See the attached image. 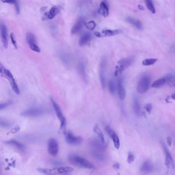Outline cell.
I'll return each instance as SVG.
<instances>
[{"label": "cell", "instance_id": "obj_1", "mask_svg": "<svg viewBox=\"0 0 175 175\" xmlns=\"http://www.w3.org/2000/svg\"><path fill=\"white\" fill-rule=\"evenodd\" d=\"M68 160L72 165L76 166L90 169H95V166L92 164V163L86 159V158H83L78 155L71 154L68 157Z\"/></svg>", "mask_w": 175, "mask_h": 175}, {"label": "cell", "instance_id": "obj_2", "mask_svg": "<svg viewBox=\"0 0 175 175\" xmlns=\"http://www.w3.org/2000/svg\"><path fill=\"white\" fill-rule=\"evenodd\" d=\"M151 77L147 74H143L138 82L137 89V92L141 94H143L147 92L150 87Z\"/></svg>", "mask_w": 175, "mask_h": 175}, {"label": "cell", "instance_id": "obj_3", "mask_svg": "<svg viewBox=\"0 0 175 175\" xmlns=\"http://www.w3.org/2000/svg\"><path fill=\"white\" fill-rule=\"evenodd\" d=\"M50 100L52 102V105L54 109L55 110V113L56 115L57 118L60 122V129L63 131L64 133H66V127L67 125V121H66V118L63 115L61 109L56 102L52 98H50Z\"/></svg>", "mask_w": 175, "mask_h": 175}, {"label": "cell", "instance_id": "obj_4", "mask_svg": "<svg viewBox=\"0 0 175 175\" xmlns=\"http://www.w3.org/2000/svg\"><path fill=\"white\" fill-rule=\"evenodd\" d=\"M134 59L133 57L123 58L118 61L116 66L115 67V76H118L124 71V70L128 68L133 63Z\"/></svg>", "mask_w": 175, "mask_h": 175}, {"label": "cell", "instance_id": "obj_5", "mask_svg": "<svg viewBox=\"0 0 175 175\" xmlns=\"http://www.w3.org/2000/svg\"><path fill=\"white\" fill-rule=\"evenodd\" d=\"M45 113L44 109L40 107H33L25 110L21 113V116L25 117H40Z\"/></svg>", "mask_w": 175, "mask_h": 175}, {"label": "cell", "instance_id": "obj_6", "mask_svg": "<svg viewBox=\"0 0 175 175\" xmlns=\"http://www.w3.org/2000/svg\"><path fill=\"white\" fill-rule=\"evenodd\" d=\"M107 65V61L106 58L101 59L100 64L99 79L102 89H105L106 87V70Z\"/></svg>", "mask_w": 175, "mask_h": 175}, {"label": "cell", "instance_id": "obj_7", "mask_svg": "<svg viewBox=\"0 0 175 175\" xmlns=\"http://www.w3.org/2000/svg\"><path fill=\"white\" fill-rule=\"evenodd\" d=\"M3 74H4L5 76H6L7 78L8 79L12 90H14V92L16 94L19 95L20 93V89H19L18 86L17 85V83L15 82V79L14 78V76L12 75V74L10 73V71L5 68Z\"/></svg>", "mask_w": 175, "mask_h": 175}, {"label": "cell", "instance_id": "obj_8", "mask_svg": "<svg viewBox=\"0 0 175 175\" xmlns=\"http://www.w3.org/2000/svg\"><path fill=\"white\" fill-rule=\"evenodd\" d=\"M67 142L71 145H79L83 142V138L81 137L75 136L70 132H68L66 135Z\"/></svg>", "mask_w": 175, "mask_h": 175}, {"label": "cell", "instance_id": "obj_9", "mask_svg": "<svg viewBox=\"0 0 175 175\" xmlns=\"http://www.w3.org/2000/svg\"><path fill=\"white\" fill-rule=\"evenodd\" d=\"M89 144L91 147L95 149L103 151L106 149L107 147V144H105L101 141L99 138H93L91 139L89 141Z\"/></svg>", "mask_w": 175, "mask_h": 175}, {"label": "cell", "instance_id": "obj_10", "mask_svg": "<svg viewBox=\"0 0 175 175\" xmlns=\"http://www.w3.org/2000/svg\"><path fill=\"white\" fill-rule=\"evenodd\" d=\"M58 142L53 138L49 140L48 142V150L50 155L52 156H56L58 153Z\"/></svg>", "mask_w": 175, "mask_h": 175}, {"label": "cell", "instance_id": "obj_11", "mask_svg": "<svg viewBox=\"0 0 175 175\" xmlns=\"http://www.w3.org/2000/svg\"><path fill=\"white\" fill-rule=\"evenodd\" d=\"M160 143H161L163 149L164 150V153L165 154V164L166 166L167 167L174 168L175 165H174L173 159V158H172V155L170 154V152H169V149L166 147L165 144L163 143V142L161 141Z\"/></svg>", "mask_w": 175, "mask_h": 175}, {"label": "cell", "instance_id": "obj_12", "mask_svg": "<svg viewBox=\"0 0 175 175\" xmlns=\"http://www.w3.org/2000/svg\"><path fill=\"white\" fill-rule=\"evenodd\" d=\"M106 130L113 142L114 145L115 146V148L118 149H119L120 146V143L119 138L118 137V135H117L116 133L113 130V129H111L109 126H107L106 127Z\"/></svg>", "mask_w": 175, "mask_h": 175}, {"label": "cell", "instance_id": "obj_13", "mask_svg": "<svg viewBox=\"0 0 175 175\" xmlns=\"http://www.w3.org/2000/svg\"><path fill=\"white\" fill-rule=\"evenodd\" d=\"M0 34L3 46L5 49L8 47L7 30L4 24L0 23Z\"/></svg>", "mask_w": 175, "mask_h": 175}, {"label": "cell", "instance_id": "obj_14", "mask_svg": "<svg viewBox=\"0 0 175 175\" xmlns=\"http://www.w3.org/2000/svg\"><path fill=\"white\" fill-rule=\"evenodd\" d=\"M121 30H103L101 32L96 31L95 32V36L97 37H110V36H115L116 34H118L121 33Z\"/></svg>", "mask_w": 175, "mask_h": 175}, {"label": "cell", "instance_id": "obj_15", "mask_svg": "<svg viewBox=\"0 0 175 175\" xmlns=\"http://www.w3.org/2000/svg\"><path fill=\"white\" fill-rule=\"evenodd\" d=\"M52 169V175H61L70 173L74 170L73 168L69 166L55 167Z\"/></svg>", "mask_w": 175, "mask_h": 175}, {"label": "cell", "instance_id": "obj_16", "mask_svg": "<svg viewBox=\"0 0 175 175\" xmlns=\"http://www.w3.org/2000/svg\"><path fill=\"white\" fill-rule=\"evenodd\" d=\"M117 89L118 96L119 97L120 99L123 100L126 98V92L123 85V81L122 78H119L118 80Z\"/></svg>", "mask_w": 175, "mask_h": 175}, {"label": "cell", "instance_id": "obj_17", "mask_svg": "<svg viewBox=\"0 0 175 175\" xmlns=\"http://www.w3.org/2000/svg\"><path fill=\"white\" fill-rule=\"evenodd\" d=\"M85 24V20L84 18L80 17L77 20L76 22L75 23V25H74L71 30V34H76L79 31L81 30Z\"/></svg>", "mask_w": 175, "mask_h": 175}, {"label": "cell", "instance_id": "obj_18", "mask_svg": "<svg viewBox=\"0 0 175 175\" xmlns=\"http://www.w3.org/2000/svg\"><path fill=\"white\" fill-rule=\"evenodd\" d=\"M98 12L104 17H107L109 15V6L107 2L103 0L100 4L99 8L98 9Z\"/></svg>", "mask_w": 175, "mask_h": 175}, {"label": "cell", "instance_id": "obj_19", "mask_svg": "<svg viewBox=\"0 0 175 175\" xmlns=\"http://www.w3.org/2000/svg\"><path fill=\"white\" fill-rule=\"evenodd\" d=\"M91 38H92V36H91L90 33H84L80 37V38L79 40V45L80 46H84L90 42Z\"/></svg>", "mask_w": 175, "mask_h": 175}, {"label": "cell", "instance_id": "obj_20", "mask_svg": "<svg viewBox=\"0 0 175 175\" xmlns=\"http://www.w3.org/2000/svg\"><path fill=\"white\" fill-rule=\"evenodd\" d=\"M78 72L80 73V75L81 76V77L83 78V80L85 82H87V75L86 71V67L84 65V63L83 62H80L78 63Z\"/></svg>", "mask_w": 175, "mask_h": 175}, {"label": "cell", "instance_id": "obj_21", "mask_svg": "<svg viewBox=\"0 0 175 175\" xmlns=\"http://www.w3.org/2000/svg\"><path fill=\"white\" fill-rule=\"evenodd\" d=\"M133 106L134 110L136 115L139 116L141 113V106L140 104L139 100L138 99V97L136 96H134L133 97Z\"/></svg>", "mask_w": 175, "mask_h": 175}, {"label": "cell", "instance_id": "obj_22", "mask_svg": "<svg viewBox=\"0 0 175 175\" xmlns=\"http://www.w3.org/2000/svg\"><path fill=\"white\" fill-rule=\"evenodd\" d=\"M153 169V166L152 162H150V161H147L143 163V164L141 166L140 170L143 173H147L152 172Z\"/></svg>", "mask_w": 175, "mask_h": 175}, {"label": "cell", "instance_id": "obj_23", "mask_svg": "<svg viewBox=\"0 0 175 175\" xmlns=\"http://www.w3.org/2000/svg\"><path fill=\"white\" fill-rule=\"evenodd\" d=\"M91 155L95 159L98 161H103L105 159L104 155L100 150L94 149L91 152Z\"/></svg>", "mask_w": 175, "mask_h": 175}, {"label": "cell", "instance_id": "obj_24", "mask_svg": "<svg viewBox=\"0 0 175 175\" xmlns=\"http://www.w3.org/2000/svg\"><path fill=\"white\" fill-rule=\"evenodd\" d=\"M5 143L14 146V147L17 148L20 151L24 152L25 150V147L23 144H21V143L18 142L17 141H15L14 140H11L7 141V142H5Z\"/></svg>", "mask_w": 175, "mask_h": 175}, {"label": "cell", "instance_id": "obj_25", "mask_svg": "<svg viewBox=\"0 0 175 175\" xmlns=\"http://www.w3.org/2000/svg\"><path fill=\"white\" fill-rule=\"evenodd\" d=\"M166 83H167V81H166V78L165 77H164L161 78L160 79H158V80L154 81L152 83L151 87L153 88H155V89L159 88V87H161L163 85H165Z\"/></svg>", "mask_w": 175, "mask_h": 175}, {"label": "cell", "instance_id": "obj_26", "mask_svg": "<svg viewBox=\"0 0 175 175\" xmlns=\"http://www.w3.org/2000/svg\"><path fill=\"white\" fill-rule=\"evenodd\" d=\"M126 20L127 22L131 24L132 25H133L134 26H135L136 28H137L138 30H141L142 28V24L140 21L131 17L126 18Z\"/></svg>", "mask_w": 175, "mask_h": 175}, {"label": "cell", "instance_id": "obj_27", "mask_svg": "<svg viewBox=\"0 0 175 175\" xmlns=\"http://www.w3.org/2000/svg\"><path fill=\"white\" fill-rule=\"evenodd\" d=\"M60 8L57 6L52 7L48 13L47 19H52L60 13Z\"/></svg>", "mask_w": 175, "mask_h": 175}, {"label": "cell", "instance_id": "obj_28", "mask_svg": "<svg viewBox=\"0 0 175 175\" xmlns=\"http://www.w3.org/2000/svg\"><path fill=\"white\" fill-rule=\"evenodd\" d=\"M93 131L98 135V137L101 140V141L103 143H105V140H104V137L103 132L101 131V129H100L98 124H95L93 127Z\"/></svg>", "mask_w": 175, "mask_h": 175}, {"label": "cell", "instance_id": "obj_29", "mask_svg": "<svg viewBox=\"0 0 175 175\" xmlns=\"http://www.w3.org/2000/svg\"><path fill=\"white\" fill-rule=\"evenodd\" d=\"M26 41L29 46L33 44H37L35 36L31 33H28L26 34Z\"/></svg>", "mask_w": 175, "mask_h": 175}, {"label": "cell", "instance_id": "obj_30", "mask_svg": "<svg viewBox=\"0 0 175 175\" xmlns=\"http://www.w3.org/2000/svg\"><path fill=\"white\" fill-rule=\"evenodd\" d=\"M108 87H109V92L111 94L114 95L116 93V91L117 86L116 85V83L113 79H111L109 81Z\"/></svg>", "mask_w": 175, "mask_h": 175}, {"label": "cell", "instance_id": "obj_31", "mask_svg": "<svg viewBox=\"0 0 175 175\" xmlns=\"http://www.w3.org/2000/svg\"><path fill=\"white\" fill-rule=\"evenodd\" d=\"M167 83L169 86L171 87L175 86V77L173 74H169L165 76Z\"/></svg>", "mask_w": 175, "mask_h": 175}, {"label": "cell", "instance_id": "obj_32", "mask_svg": "<svg viewBox=\"0 0 175 175\" xmlns=\"http://www.w3.org/2000/svg\"><path fill=\"white\" fill-rule=\"evenodd\" d=\"M59 57H60V59L61 60V61L65 64V65H69L70 64V59L68 57L66 54L61 52L59 53Z\"/></svg>", "mask_w": 175, "mask_h": 175}, {"label": "cell", "instance_id": "obj_33", "mask_svg": "<svg viewBox=\"0 0 175 175\" xmlns=\"http://www.w3.org/2000/svg\"><path fill=\"white\" fill-rule=\"evenodd\" d=\"M145 2H146V6L148 8V10L150 12H152L153 14H155L156 10H155V7H154L152 0H145Z\"/></svg>", "mask_w": 175, "mask_h": 175}, {"label": "cell", "instance_id": "obj_34", "mask_svg": "<svg viewBox=\"0 0 175 175\" xmlns=\"http://www.w3.org/2000/svg\"><path fill=\"white\" fill-rule=\"evenodd\" d=\"M157 60L158 59H154V58L145 59L142 61V65L146 66L153 65L157 61Z\"/></svg>", "mask_w": 175, "mask_h": 175}, {"label": "cell", "instance_id": "obj_35", "mask_svg": "<svg viewBox=\"0 0 175 175\" xmlns=\"http://www.w3.org/2000/svg\"><path fill=\"white\" fill-rule=\"evenodd\" d=\"M84 26H86V28L88 29V30H92L95 29L96 25V23H95L94 21H89V22L86 23L84 24Z\"/></svg>", "mask_w": 175, "mask_h": 175}, {"label": "cell", "instance_id": "obj_36", "mask_svg": "<svg viewBox=\"0 0 175 175\" xmlns=\"http://www.w3.org/2000/svg\"><path fill=\"white\" fill-rule=\"evenodd\" d=\"M37 170L40 173L44 175H52L51 169H42V168H38Z\"/></svg>", "mask_w": 175, "mask_h": 175}, {"label": "cell", "instance_id": "obj_37", "mask_svg": "<svg viewBox=\"0 0 175 175\" xmlns=\"http://www.w3.org/2000/svg\"><path fill=\"white\" fill-rule=\"evenodd\" d=\"M11 124L9 122L6 120L0 118V127L8 128L10 127Z\"/></svg>", "mask_w": 175, "mask_h": 175}, {"label": "cell", "instance_id": "obj_38", "mask_svg": "<svg viewBox=\"0 0 175 175\" xmlns=\"http://www.w3.org/2000/svg\"><path fill=\"white\" fill-rule=\"evenodd\" d=\"M29 47L30 48L31 50L33 51L37 52V53H40L41 52V49L40 47L37 45V44H33L31 45H29Z\"/></svg>", "mask_w": 175, "mask_h": 175}, {"label": "cell", "instance_id": "obj_39", "mask_svg": "<svg viewBox=\"0 0 175 175\" xmlns=\"http://www.w3.org/2000/svg\"><path fill=\"white\" fill-rule=\"evenodd\" d=\"M135 159V157H134V155L133 153H132V152H130L128 156H127V162L129 164L132 163Z\"/></svg>", "mask_w": 175, "mask_h": 175}, {"label": "cell", "instance_id": "obj_40", "mask_svg": "<svg viewBox=\"0 0 175 175\" xmlns=\"http://www.w3.org/2000/svg\"><path fill=\"white\" fill-rule=\"evenodd\" d=\"M10 37L11 41V42H12V44L14 47V48L18 49L17 42H16V40H15V38H14V34L13 33L11 34L10 35Z\"/></svg>", "mask_w": 175, "mask_h": 175}, {"label": "cell", "instance_id": "obj_41", "mask_svg": "<svg viewBox=\"0 0 175 175\" xmlns=\"http://www.w3.org/2000/svg\"><path fill=\"white\" fill-rule=\"evenodd\" d=\"M144 109H145L146 112H148L149 113H150L152 109V104H149H149H146V105L145 106Z\"/></svg>", "mask_w": 175, "mask_h": 175}, {"label": "cell", "instance_id": "obj_42", "mask_svg": "<svg viewBox=\"0 0 175 175\" xmlns=\"http://www.w3.org/2000/svg\"><path fill=\"white\" fill-rule=\"evenodd\" d=\"M14 5L15 6V10H16L17 14H19L20 13V6H19V4H18V1H17L15 2V3L14 4Z\"/></svg>", "mask_w": 175, "mask_h": 175}, {"label": "cell", "instance_id": "obj_43", "mask_svg": "<svg viewBox=\"0 0 175 175\" xmlns=\"http://www.w3.org/2000/svg\"><path fill=\"white\" fill-rule=\"evenodd\" d=\"M2 2L4 3L14 4L17 0H1Z\"/></svg>", "mask_w": 175, "mask_h": 175}, {"label": "cell", "instance_id": "obj_44", "mask_svg": "<svg viewBox=\"0 0 175 175\" xmlns=\"http://www.w3.org/2000/svg\"><path fill=\"white\" fill-rule=\"evenodd\" d=\"M9 105V103H0V110L5 109Z\"/></svg>", "mask_w": 175, "mask_h": 175}, {"label": "cell", "instance_id": "obj_45", "mask_svg": "<svg viewBox=\"0 0 175 175\" xmlns=\"http://www.w3.org/2000/svg\"><path fill=\"white\" fill-rule=\"evenodd\" d=\"M51 164H53V165L55 166H60V164H61V163L59 162V161H53L52 162H51Z\"/></svg>", "mask_w": 175, "mask_h": 175}, {"label": "cell", "instance_id": "obj_46", "mask_svg": "<svg viewBox=\"0 0 175 175\" xmlns=\"http://www.w3.org/2000/svg\"><path fill=\"white\" fill-rule=\"evenodd\" d=\"M167 142L169 146H170L171 145H172V139H171L170 137H167Z\"/></svg>", "mask_w": 175, "mask_h": 175}, {"label": "cell", "instance_id": "obj_47", "mask_svg": "<svg viewBox=\"0 0 175 175\" xmlns=\"http://www.w3.org/2000/svg\"><path fill=\"white\" fill-rule=\"evenodd\" d=\"M113 167L115 169H119L120 165L118 163H116L113 165Z\"/></svg>", "mask_w": 175, "mask_h": 175}, {"label": "cell", "instance_id": "obj_48", "mask_svg": "<svg viewBox=\"0 0 175 175\" xmlns=\"http://www.w3.org/2000/svg\"><path fill=\"white\" fill-rule=\"evenodd\" d=\"M47 8V7H42V8H41V13L44 12L45 10H46Z\"/></svg>", "mask_w": 175, "mask_h": 175}, {"label": "cell", "instance_id": "obj_49", "mask_svg": "<svg viewBox=\"0 0 175 175\" xmlns=\"http://www.w3.org/2000/svg\"><path fill=\"white\" fill-rule=\"evenodd\" d=\"M170 98H172V99L175 100V93L172 94V95L170 96Z\"/></svg>", "mask_w": 175, "mask_h": 175}, {"label": "cell", "instance_id": "obj_50", "mask_svg": "<svg viewBox=\"0 0 175 175\" xmlns=\"http://www.w3.org/2000/svg\"><path fill=\"white\" fill-rule=\"evenodd\" d=\"M138 8L140 10H144V8H143V7L142 6H141V5H138Z\"/></svg>", "mask_w": 175, "mask_h": 175}]
</instances>
